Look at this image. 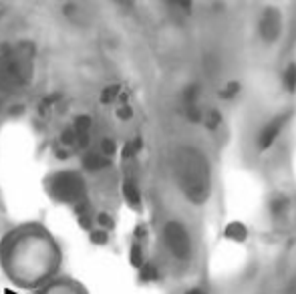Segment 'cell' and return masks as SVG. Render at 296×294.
Listing matches in <instances>:
<instances>
[{"label":"cell","instance_id":"30bf717a","mask_svg":"<svg viewBox=\"0 0 296 294\" xmlns=\"http://www.w3.org/2000/svg\"><path fill=\"white\" fill-rule=\"evenodd\" d=\"M141 149V139H135L133 143H127V147L123 149V159H129V157H133L137 151Z\"/></svg>","mask_w":296,"mask_h":294},{"label":"cell","instance_id":"8992f818","mask_svg":"<svg viewBox=\"0 0 296 294\" xmlns=\"http://www.w3.org/2000/svg\"><path fill=\"white\" fill-rule=\"evenodd\" d=\"M288 119H290V111L274 117V119L262 129L260 139H258V147H260V149H268V147L274 143V139L278 137V133L282 131V127L288 123Z\"/></svg>","mask_w":296,"mask_h":294},{"label":"cell","instance_id":"2e32d148","mask_svg":"<svg viewBox=\"0 0 296 294\" xmlns=\"http://www.w3.org/2000/svg\"><path fill=\"white\" fill-rule=\"evenodd\" d=\"M101 149H103L105 155H113V153H115V141H111V139H103Z\"/></svg>","mask_w":296,"mask_h":294},{"label":"cell","instance_id":"cb8c5ba5","mask_svg":"<svg viewBox=\"0 0 296 294\" xmlns=\"http://www.w3.org/2000/svg\"><path fill=\"white\" fill-rule=\"evenodd\" d=\"M131 115H133L131 107H123V109H119V117H121V119H131Z\"/></svg>","mask_w":296,"mask_h":294},{"label":"cell","instance_id":"3957f363","mask_svg":"<svg viewBox=\"0 0 296 294\" xmlns=\"http://www.w3.org/2000/svg\"><path fill=\"white\" fill-rule=\"evenodd\" d=\"M50 190H52L56 199H61V201H77L83 196L85 186H83V180L79 178L77 173L65 171V173L54 175V180L50 182Z\"/></svg>","mask_w":296,"mask_h":294},{"label":"cell","instance_id":"44dd1931","mask_svg":"<svg viewBox=\"0 0 296 294\" xmlns=\"http://www.w3.org/2000/svg\"><path fill=\"white\" fill-rule=\"evenodd\" d=\"M188 117H190V119L192 121H199L201 119V115H199V111L194 107V105H190V109H188Z\"/></svg>","mask_w":296,"mask_h":294},{"label":"cell","instance_id":"5b68a950","mask_svg":"<svg viewBox=\"0 0 296 294\" xmlns=\"http://www.w3.org/2000/svg\"><path fill=\"white\" fill-rule=\"evenodd\" d=\"M280 28H282V22H280V12L274 10V8H268L264 12L262 20H260V35L266 43H272L280 37Z\"/></svg>","mask_w":296,"mask_h":294},{"label":"cell","instance_id":"603a6c76","mask_svg":"<svg viewBox=\"0 0 296 294\" xmlns=\"http://www.w3.org/2000/svg\"><path fill=\"white\" fill-rule=\"evenodd\" d=\"M284 208H286V199H278V201H274V203H272V210H274L276 214H280Z\"/></svg>","mask_w":296,"mask_h":294},{"label":"cell","instance_id":"7c38bea8","mask_svg":"<svg viewBox=\"0 0 296 294\" xmlns=\"http://www.w3.org/2000/svg\"><path fill=\"white\" fill-rule=\"evenodd\" d=\"M117 93H119V87H117V85H111V87H107V89L103 91L101 101H103V103H111V101L117 97Z\"/></svg>","mask_w":296,"mask_h":294},{"label":"cell","instance_id":"e0dca14e","mask_svg":"<svg viewBox=\"0 0 296 294\" xmlns=\"http://www.w3.org/2000/svg\"><path fill=\"white\" fill-rule=\"evenodd\" d=\"M220 123V113L218 111H212L210 117H208V129H216Z\"/></svg>","mask_w":296,"mask_h":294},{"label":"cell","instance_id":"7a4b0ae2","mask_svg":"<svg viewBox=\"0 0 296 294\" xmlns=\"http://www.w3.org/2000/svg\"><path fill=\"white\" fill-rule=\"evenodd\" d=\"M33 54L35 49L31 45L4 50L0 56V91H14L28 83L33 75Z\"/></svg>","mask_w":296,"mask_h":294},{"label":"cell","instance_id":"ac0fdd59","mask_svg":"<svg viewBox=\"0 0 296 294\" xmlns=\"http://www.w3.org/2000/svg\"><path fill=\"white\" fill-rule=\"evenodd\" d=\"M61 139H63V143H67V145H69V143H73V141L77 139V133H75V129H67V131L63 133V137H61Z\"/></svg>","mask_w":296,"mask_h":294},{"label":"cell","instance_id":"5bb4252c","mask_svg":"<svg viewBox=\"0 0 296 294\" xmlns=\"http://www.w3.org/2000/svg\"><path fill=\"white\" fill-rule=\"evenodd\" d=\"M197 91H199V87H197V85H192V87H188V89H186L184 97H186V103H188V105H192V103L196 101V97H197Z\"/></svg>","mask_w":296,"mask_h":294},{"label":"cell","instance_id":"52a82bcc","mask_svg":"<svg viewBox=\"0 0 296 294\" xmlns=\"http://www.w3.org/2000/svg\"><path fill=\"white\" fill-rule=\"evenodd\" d=\"M246 236H248L246 226L240 224V222H232V224L226 228V238H230V240H238V242H242Z\"/></svg>","mask_w":296,"mask_h":294},{"label":"cell","instance_id":"9a60e30c","mask_svg":"<svg viewBox=\"0 0 296 294\" xmlns=\"http://www.w3.org/2000/svg\"><path fill=\"white\" fill-rule=\"evenodd\" d=\"M141 262H143L141 248H139V246H133V248H131V264H133V266H141Z\"/></svg>","mask_w":296,"mask_h":294},{"label":"cell","instance_id":"277c9868","mask_svg":"<svg viewBox=\"0 0 296 294\" xmlns=\"http://www.w3.org/2000/svg\"><path fill=\"white\" fill-rule=\"evenodd\" d=\"M163 238L167 248L171 250V254L177 260H188L190 252H192V244H190V236L186 228L180 222H167L165 230H163Z\"/></svg>","mask_w":296,"mask_h":294},{"label":"cell","instance_id":"ba28073f","mask_svg":"<svg viewBox=\"0 0 296 294\" xmlns=\"http://www.w3.org/2000/svg\"><path fill=\"white\" fill-rule=\"evenodd\" d=\"M123 194H125V199L129 201V205H133V208H139L141 196H139V190L135 188L133 182H125V186H123Z\"/></svg>","mask_w":296,"mask_h":294},{"label":"cell","instance_id":"8fae6325","mask_svg":"<svg viewBox=\"0 0 296 294\" xmlns=\"http://www.w3.org/2000/svg\"><path fill=\"white\" fill-rule=\"evenodd\" d=\"M286 87L290 91H296V65H290L286 71Z\"/></svg>","mask_w":296,"mask_h":294},{"label":"cell","instance_id":"6da1fadb","mask_svg":"<svg viewBox=\"0 0 296 294\" xmlns=\"http://www.w3.org/2000/svg\"><path fill=\"white\" fill-rule=\"evenodd\" d=\"M175 173L177 184L192 203H203L210 197V165L201 151L194 149V147H182L175 153Z\"/></svg>","mask_w":296,"mask_h":294},{"label":"cell","instance_id":"d4e9b609","mask_svg":"<svg viewBox=\"0 0 296 294\" xmlns=\"http://www.w3.org/2000/svg\"><path fill=\"white\" fill-rule=\"evenodd\" d=\"M188 294H203V292H201V290H190Z\"/></svg>","mask_w":296,"mask_h":294},{"label":"cell","instance_id":"d6986e66","mask_svg":"<svg viewBox=\"0 0 296 294\" xmlns=\"http://www.w3.org/2000/svg\"><path fill=\"white\" fill-rule=\"evenodd\" d=\"M143 278H145V280L157 278V270H155L153 266H145V270H143Z\"/></svg>","mask_w":296,"mask_h":294},{"label":"cell","instance_id":"ffe728a7","mask_svg":"<svg viewBox=\"0 0 296 294\" xmlns=\"http://www.w3.org/2000/svg\"><path fill=\"white\" fill-rule=\"evenodd\" d=\"M93 242H97V244H105L107 242V234L105 232H93Z\"/></svg>","mask_w":296,"mask_h":294},{"label":"cell","instance_id":"4fadbf2b","mask_svg":"<svg viewBox=\"0 0 296 294\" xmlns=\"http://www.w3.org/2000/svg\"><path fill=\"white\" fill-rule=\"evenodd\" d=\"M240 91V85L236 83V81H230L228 85H226V89H224V99H232V97H236V93Z\"/></svg>","mask_w":296,"mask_h":294},{"label":"cell","instance_id":"7402d4cb","mask_svg":"<svg viewBox=\"0 0 296 294\" xmlns=\"http://www.w3.org/2000/svg\"><path fill=\"white\" fill-rule=\"evenodd\" d=\"M97 220H99V224H103L105 228H113V220H111V218H109L107 214H101V216H99Z\"/></svg>","mask_w":296,"mask_h":294},{"label":"cell","instance_id":"9c48e42d","mask_svg":"<svg viewBox=\"0 0 296 294\" xmlns=\"http://www.w3.org/2000/svg\"><path fill=\"white\" fill-rule=\"evenodd\" d=\"M109 161L105 159V157H101V155H97V153H89L85 159H83V165L89 169V171H95V169H101V167H105Z\"/></svg>","mask_w":296,"mask_h":294}]
</instances>
